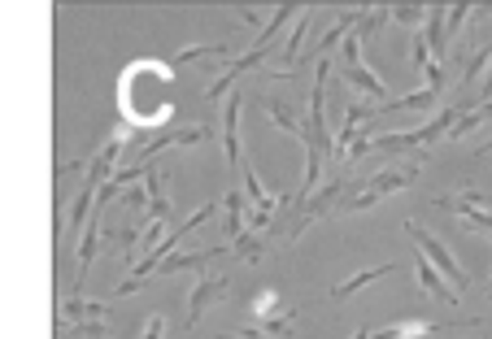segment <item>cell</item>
<instances>
[{"mask_svg": "<svg viewBox=\"0 0 492 339\" xmlns=\"http://www.w3.org/2000/svg\"><path fill=\"white\" fill-rule=\"evenodd\" d=\"M327 57L318 61V83H314V92H309V113H305V135H301V144H305V183H301V196L314 192V183H318V170L332 161V131H327V109H323V100H327Z\"/></svg>", "mask_w": 492, "mask_h": 339, "instance_id": "1", "label": "cell"}, {"mask_svg": "<svg viewBox=\"0 0 492 339\" xmlns=\"http://www.w3.org/2000/svg\"><path fill=\"white\" fill-rule=\"evenodd\" d=\"M405 231H410V240L418 243V257H423V261H427L432 270H441V274H444V283H449L453 291H457V296H462V291L471 288V274L462 270V261L453 257V248H449V243H444V240H436V235H432L427 227H418L414 218L405 222Z\"/></svg>", "mask_w": 492, "mask_h": 339, "instance_id": "2", "label": "cell"}, {"mask_svg": "<svg viewBox=\"0 0 492 339\" xmlns=\"http://www.w3.org/2000/svg\"><path fill=\"white\" fill-rule=\"evenodd\" d=\"M340 57H345V83L353 92H366V96L375 100V104H384L388 100V83L366 65V57H362V40H357V31H348L345 40H340Z\"/></svg>", "mask_w": 492, "mask_h": 339, "instance_id": "3", "label": "cell"}, {"mask_svg": "<svg viewBox=\"0 0 492 339\" xmlns=\"http://www.w3.org/2000/svg\"><path fill=\"white\" fill-rule=\"evenodd\" d=\"M436 204L457 213L462 222H471L475 231H488L492 235V196L484 192H457V196H436Z\"/></svg>", "mask_w": 492, "mask_h": 339, "instance_id": "4", "label": "cell"}, {"mask_svg": "<svg viewBox=\"0 0 492 339\" xmlns=\"http://www.w3.org/2000/svg\"><path fill=\"white\" fill-rule=\"evenodd\" d=\"M418 174H423V161H418V157H410L405 166H393V170L375 174V179L366 183V192L375 196V200H384V196H393V192H405V188H414V183H418Z\"/></svg>", "mask_w": 492, "mask_h": 339, "instance_id": "5", "label": "cell"}, {"mask_svg": "<svg viewBox=\"0 0 492 339\" xmlns=\"http://www.w3.org/2000/svg\"><path fill=\"white\" fill-rule=\"evenodd\" d=\"M209 135H214L209 127H179V131H161L157 140H148V144L140 148L136 166H144V170H148V161H152V157H157L161 148H175V144H179V148H184V144H205Z\"/></svg>", "mask_w": 492, "mask_h": 339, "instance_id": "6", "label": "cell"}, {"mask_svg": "<svg viewBox=\"0 0 492 339\" xmlns=\"http://www.w3.org/2000/svg\"><path fill=\"white\" fill-rule=\"evenodd\" d=\"M57 318H61V327H97V322H109V304H100V300H61L57 304Z\"/></svg>", "mask_w": 492, "mask_h": 339, "instance_id": "7", "label": "cell"}, {"mask_svg": "<svg viewBox=\"0 0 492 339\" xmlns=\"http://www.w3.org/2000/svg\"><path fill=\"white\" fill-rule=\"evenodd\" d=\"M240 109H245V96H231L227 100V113H223V148H227V161L231 170L240 174L245 166V144H240Z\"/></svg>", "mask_w": 492, "mask_h": 339, "instance_id": "8", "label": "cell"}, {"mask_svg": "<svg viewBox=\"0 0 492 339\" xmlns=\"http://www.w3.org/2000/svg\"><path fill=\"white\" fill-rule=\"evenodd\" d=\"M266 57H270V49H266V52L248 49L245 57H236V61H223V74H218V79L209 83V92H205V96H209V100H218L223 92H227V88H231V83H236V79H245L248 70H257V65H262Z\"/></svg>", "mask_w": 492, "mask_h": 339, "instance_id": "9", "label": "cell"}, {"mask_svg": "<svg viewBox=\"0 0 492 339\" xmlns=\"http://www.w3.org/2000/svg\"><path fill=\"white\" fill-rule=\"evenodd\" d=\"M453 327L444 322H423V318H410V322H388L379 331H371V339H432V335H449Z\"/></svg>", "mask_w": 492, "mask_h": 339, "instance_id": "10", "label": "cell"}, {"mask_svg": "<svg viewBox=\"0 0 492 339\" xmlns=\"http://www.w3.org/2000/svg\"><path fill=\"white\" fill-rule=\"evenodd\" d=\"M223 291H227V274H205L197 288H192V304H188V327H197L200 322V313L209 309V304H218L223 300Z\"/></svg>", "mask_w": 492, "mask_h": 339, "instance_id": "11", "label": "cell"}, {"mask_svg": "<svg viewBox=\"0 0 492 339\" xmlns=\"http://www.w3.org/2000/svg\"><path fill=\"white\" fill-rule=\"evenodd\" d=\"M340 196H345V179H332L323 192L314 196V200H305V218L296 222L293 235H301V231H305V222H314V218H323L327 209H336V204H340Z\"/></svg>", "mask_w": 492, "mask_h": 339, "instance_id": "12", "label": "cell"}, {"mask_svg": "<svg viewBox=\"0 0 492 339\" xmlns=\"http://www.w3.org/2000/svg\"><path fill=\"white\" fill-rule=\"evenodd\" d=\"M414 279H418V288L427 291V296H436L441 304H457V291L449 288V283H444V274H441V270H432V266H427L423 257L414 261Z\"/></svg>", "mask_w": 492, "mask_h": 339, "instance_id": "13", "label": "cell"}, {"mask_svg": "<svg viewBox=\"0 0 492 339\" xmlns=\"http://www.w3.org/2000/svg\"><path fill=\"white\" fill-rule=\"evenodd\" d=\"M266 113H270V122H275V127H279L284 135H296V140L305 135V118L296 113V109H293V104H288V100H279V96H266Z\"/></svg>", "mask_w": 492, "mask_h": 339, "instance_id": "14", "label": "cell"}, {"mask_svg": "<svg viewBox=\"0 0 492 339\" xmlns=\"http://www.w3.org/2000/svg\"><path fill=\"white\" fill-rule=\"evenodd\" d=\"M296 13H301L296 4H275V9H270V22H266V27L257 31V44H253V49H257V52L270 49V40H275V35L284 31V22H288V18H296Z\"/></svg>", "mask_w": 492, "mask_h": 339, "instance_id": "15", "label": "cell"}, {"mask_svg": "<svg viewBox=\"0 0 492 339\" xmlns=\"http://www.w3.org/2000/svg\"><path fill=\"white\" fill-rule=\"evenodd\" d=\"M393 270H396V266H371V270H362V274H353V279H345V283H336V288H332V296H336V300H345V296H353V291L371 288L375 279H388Z\"/></svg>", "mask_w": 492, "mask_h": 339, "instance_id": "16", "label": "cell"}, {"mask_svg": "<svg viewBox=\"0 0 492 339\" xmlns=\"http://www.w3.org/2000/svg\"><path fill=\"white\" fill-rule=\"evenodd\" d=\"M223 213H227V218H223V227H227V235L236 240V235L245 231V196L227 192V196H223Z\"/></svg>", "mask_w": 492, "mask_h": 339, "instance_id": "17", "label": "cell"}, {"mask_svg": "<svg viewBox=\"0 0 492 339\" xmlns=\"http://www.w3.org/2000/svg\"><path fill=\"white\" fill-rule=\"evenodd\" d=\"M262 252H266V243H262L257 231H240V235L231 240V257H245L248 266H257V261H262Z\"/></svg>", "mask_w": 492, "mask_h": 339, "instance_id": "18", "label": "cell"}, {"mask_svg": "<svg viewBox=\"0 0 492 339\" xmlns=\"http://www.w3.org/2000/svg\"><path fill=\"white\" fill-rule=\"evenodd\" d=\"M432 61H436V57H432V49H427V40L414 31V44H410V65H414V70H427Z\"/></svg>", "mask_w": 492, "mask_h": 339, "instance_id": "19", "label": "cell"}, {"mask_svg": "<svg viewBox=\"0 0 492 339\" xmlns=\"http://www.w3.org/2000/svg\"><path fill=\"white\" fill-rule=\"evenodd\" d=\"M423 4H388V18H396V22H405V27H414V22H423Z\"/></svg>", "mask_w": 492, "mask_h": 339, "instance_id": "20", "label": "cell"}, {"mask_svg": "<svg viewBox=\"0 0 492 339\" xmlns=\"http://www.w3.org/2000/svg\"><path fill=\"white\" fill-rule=\"evenodd\" d=\"M140 339H166V313H152L144 322V331H140Z\"/></svg>", "mask_w": 492, "mask_h": 339, "instance_id": "21", "label": "cell"}, {"mask_svg": "<svg viewBox=\"0 0 492 339\" xmlns=\"http://www.w3.org/2000/svg\"><path fill=\"white\" fill-rule=\"evenodd\" d=\"M231 13H236V18H240L245 27H257V22H262V13H257L253 4H231Z\"/></svg>", "mask_w": 492, "mask_h": 339, "instance_id": "22", "label": "cell"}, {"mask_svg": "<svg viewBox=\"0 0 492 339\" xmlns=\"http://www.w3.org/2000/svg\"><path fill=\"white\" fill-rule=\"evenodd\" d=\"M275 300H279V296H275V291H262V296H257V313H262V318H266V313H270V309H275Z\"/></svg>", "mask_w": 492, "mask_h": 339, "instance_id": "23", "label": "cell"}, {"mask_svg": "<svg viewBox=\"0 0 492 339\" xmlns=\"http://www.w3.org/2000/svg\"><path fill=\"white\" fill-rule=\"evenodd\" d=\"M488 100H492V70L484 74V88H480V104H488Z\"/></svg>", "mask_w": 492, "mask_h": 339, "instance_id": "24", "label": "cell"}, {"mask_svg": "<svg viewBox=\"0 0 492 339\" xmlns=\"http://www.w3.org/2000/svg\"><path fill=\"white\" fill-rule=\"evenodd\" d=\"M223 339H270V335H257V331H245V335H223Z\"/></svg>", "mask_w": 492, "mask_h": 339, "instance_id": "25", "label": "cell"}, {"mask_svg": "<svg viewBox=\"0 0 492 339\" xmlns=\"http://www.w3.org/2000/svg\"><path fill=\"white\" fill-rule=\"evenodd\" d=\"M353 339H371V327H362V331H357V335Z\"/></svg>", "mask_w": 492, "mask_h": 339, "instance_id": "26", "label": "cell"}, {"mask_svg": "<svg viewBox=\"0 0 492 339\" xmlns=\"http://www.w3.org/2000/svg\"><path fill=\"white\" fill-rule=\"evenodd\" d=\"M488 44H492V40H488Z\"/></svg>", "mask_w": 492, "mask_h": 339, "instance_id": "27", "label": "cell"}]
</instances>
